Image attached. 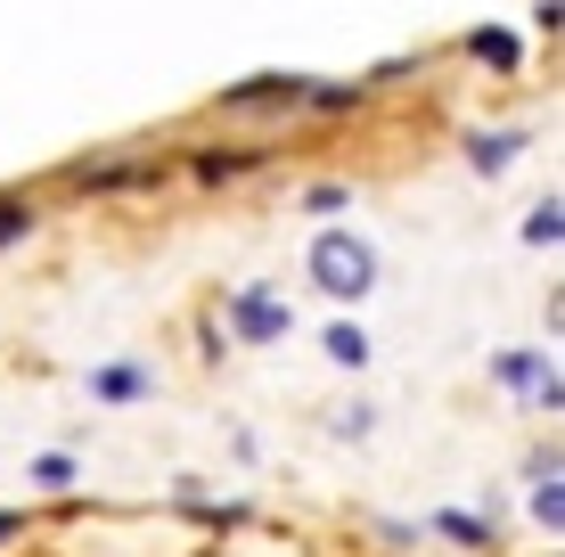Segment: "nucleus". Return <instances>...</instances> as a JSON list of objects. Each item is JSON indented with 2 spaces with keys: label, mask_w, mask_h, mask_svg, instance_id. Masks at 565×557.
Instances as JSON below:
<instances>
[{
  "label": "nucleus",
  "mask_w": 565,
  "mask_h": 557,
  "mask_svg": "<svg viewBox=\"0 0 565 557\" xmlns=\"http://www.w3.org/2000/svg\"><path fill=\"white\" fill-rule=\"evenodd\" d=\"M476 57H492V66H516V42H509V33H476Z\"/></svg>",
  "instance_id": "39448f33"
},
{
  "label": "nucleus",
  "mask_w": 565,
  "mask_h": 557,
  "mask_svg": "<svg viewBox=\"0 0 565 557\" xmlns=\"http://www.w3.org/2000/svg\"><path fill=\"white\" fill-rule=\"evenodd\" d=\"M311 279H320L328 296H369V279H377V255H369L353 229H320V238H311Z\"/></svg>",
  "instance_id": "f257e3e1"
},
{
  "label": "nucleus",
  "mask_w": 565,
  "mask_h": 557,
  "mask_svg": "<svg viewBox=\"0 0 565 557\" xmlns=\"http://www.w3.org/2000/svg\"><path fill=\"white\" fill-rule=\"evenodd\" d=\"M140 386H148V377H140V369H107V377H99V394H107V401H131V394H140Z\"/></svg>",
  "instance_id": "7ed1b4c3"
},
{
  "label": "nucleus",
  "mask_w": 565,
  "mask_h": 557,
  "mask_svg": "<svg viewBox=\"0 0 565 557\" xmlns=\"http://www.w3.org/2000/svg\"><path fill=\"white\" fill-rule=\"evenodd\" d=\"M279 329H287V303H270L263 287L238 296V336H279Z\"/></svg>",
  "instance_id": "f03ea898"
},
{
  "label": "nucleus",
  "mask_w": 565,
  "mask_h": 557,
  "mask_svg": "<svg viewBox=\"0 0 565 557\" xmlns=\"http://www.w3.org/2000/svg\"><path fill=\"white\" fill-rule=\"evenodd\" d=\"M0 542H9V516H0Z\"/></svg>",
  "instance_id": "1a4fd4ad"
},
{
  "label": "nucleus",
  "mask_w": 565,
  "mask_h": 557,
  "mask_svg": "<svg viewBox=\"0 0 565 557\" xmlns=\"http://www.w3.org/2000/svg\"><path fill=\"white\" fill-rule=\"evenodd\" d=\"M524 238H533V246H550V238H557V197H550V205H541V214H533V222H524Z\"/></svg>",
  "instance_id": "0eeeda50"
},
{
  "label": "nucleus",
  "mask_w": 565,
  "mask_h": 557,
  "mask_svg": "<svg viewBox=\"0 0 565 557\" xmlns=\"http://www.w3.org/2000/svg\"><path fill=\"white\" fill-rule=\"evenodd\" d=\"M328 353L337 361H369V336L361 329H328Z\"/></svg>",
  "instance_id": "20e7f679"
},
{
  "label": "nucleus",
  "mask_w": 565,
  "mask_h": 557,
  "mask_svg": "<svg viewBox=\"0 0 565 557\" xmlns=\"http://www.w3.org/2000/svg\"><path fill=\"white\" fill-rule=\"evenodd\" d=\"M17 229H25V205H0V246H9Z\"/></svg>",
  "instance_id": "6e6552de"
},
{
  "label": "nucleus",
  "mask_w": 565,
  "mask_h": 557,
  "mask_svg": "<svg viewBox=\"0 0 565 557\" xmlns=\"http://www.w3.org/2000/svg\"><path fill=\"white\" fill-rule=\"evenodd\" d=\"M509 148H516V131H492V140H476V164L500 172V164H509Z\"/></svg>",
  "instance_id": "423d86ee"
}]
</instances>
